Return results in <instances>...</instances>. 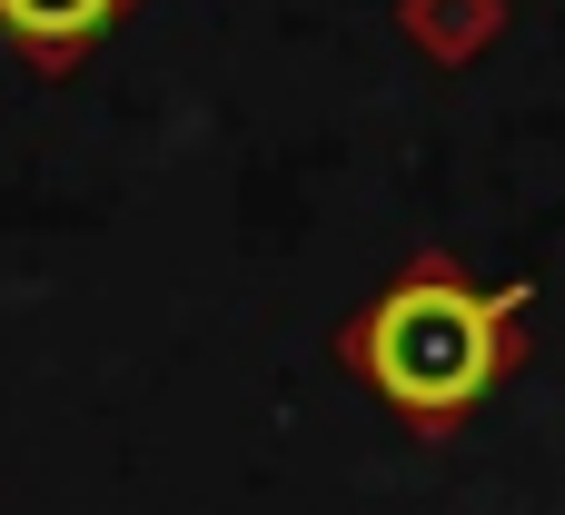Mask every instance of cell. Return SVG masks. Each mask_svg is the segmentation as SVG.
<instances>
[{
  "mask_svg": "<svg viewBox=\"0 0 565 515\" xmlns=\"http://www.w3.org/2000/svg\"><path fill=\"white\" fill-rule=\"evenodd\" d=\"M526 288H477L447 258L397 268L338 337V357L407 417V427H457L467 407H487L507 387V367L526 357Z\"/></svg>",
  "mask_w": 565,
  "mask_h": 515,
  "instance_id": "cell-1",
  "label": "cell"
},
{
  "mask_svg": "<svg viewBox=\"0 0 565 515\" xmlns=\"http://www.w3.org/2000/svg\"><path fill=\"white\" fill-rule=\"evenodd\" d=\"M129 20V0H0V40L30 60V69H79L109 30Z\"/></svg>",
  "mask_w": 565,
  "mask_h": 515,
  "instance_id": "cell-2",
  "label": "cell"
}]
</instances>
